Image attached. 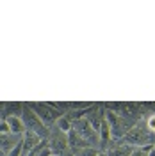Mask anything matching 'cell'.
<instances>
[{
  "instance_id": "obj_1",
  "label": "cell",
  "mask_w": 155,
  "mask_h": 156,
  "mask_svg": "<svg viewBox=\"0 0 155 156\" xmlns=\"http://www.w3.org/2000/svg\"><path fill=\"white\" fill-rule=\"evenodd\" d=\"M121 144L130 147H143V146H150L152 144V131L146 128V124H136L128 129L123 138Z\"/></svg>"
},
{
  "instance_id": "obj_2",
  "label": "cell",
  "mask_w": 155,
  "mask_h": 156,
  "mask_svg": "<svg viewBox=\"0 0 155 156\" xmlns=\"http://www.w3.org/2000/svg\"><path fill=\"white\" fill-rule=\"evenodd\" d=\"M20 117H21V121H23L27 131H32V133L39 135L41 138L48 136V128L43 124V121L36 115V112H34L29 105H23V108H21V115Z\"/></svg>"
},
{
  "instance_id": "obj_3",
  "label": "cell",
  "mask_w": 155,
  "mask_h": 156,
  "mask_svg": "<svg viewBox=\"0 0 155 156\" xmlns=\"http://www.w3.org/2000/svg\"><path fill=\"white\" fill-rule=\"evenodd\" d=\"M105 119L111 126V133H112V138H123V136L128 133V129L132 128V122L125 119L123 115H119L112 110H105Z\"/></svg>"
},
{
  "instance_id": "obj_4",
  "label": "cell",
  "mask_w": 155,
  "mask_h": 156,
  "mask_svg": "<svg viewBox=\"0 0 155 156\" xmlns=\"http://www.w3.org/2000/svg\"><path fill=\"white\" fill-rule=\"evenodd\" d=\"M47 140H48V146H50V149H52V154L54 156L68 154V149H70L68 133L61 131L57 126H52V131L48 133Z\"/></svg>"
},
{
  "instance_id": "obj_5",
  "label": "cell",
  "mask_w": 155,
  "mask_h": 156,
  "mask_svg": "<svg viewBox=\"0 0 155 156\" xmlns=\"http://www.w3.org/2000/svg\"><path fill=\"white\" fill-rule=\"evenodd\" d=\"M29 107L36 112V115L43 121V124L48 128V126H55V122L59 121V117L64 115L57 112L54 107H50V103H29Z\"/></svg>"
},
{
  "instance_id": "obj_6",
  "label": "cell",
  "mask_w": 155,
  "mask_h": 156,
  "mask_svg": "<svg viewBox=\"0 0 155 156\" xmlns=\"http://www.w3.org/2000/svg\"><path fill=\"white\" fill-rule=\"evenodd\" d=\"M73 131H77L78 135L82 136L91 147H95V144L100 142L98 133L93 129V126L89 124V121H87L86 117H80V119H77V121H73Z\"/></svg>"
},
{
  "instance_id": "obj_7",
  "label": "cell",
  "mask_w": 155,
  "mask_h": 156,
  "mask_svg": "<svg viewBox=\"0 0 155 156\" xmlns=\"http://www.w3.org/2000/svg\"><path fill=\"white\" fill-rule=\"evenodd\" d=\"M41 136L32 133V131H25V135L21 136V156H30L32 151L41 144Z\"/></svg>"
},
{
  "instance_id": "obj_8",
  "label": "cell",
  "mask_w": 155,
  "mask_h": 156,
  "mask_svg": "<svg viewBox=\"0 0 155 156\" xmlns=\"http://www.w3.org/2000/svg\"><path fill=\"white\" fill-rule=\"evenodd\" d=\"M4 121L7 122V126H9V129H11L13 135H20V136L25 135L27 129H25V124H23V121H21V117L20 115H7Z\"/></svg>"
},
{
  "instance_id": "obj_9",
  "label": "cell",
  "mask_w": 155,
  "mask_h": 156,
  "mask_svg": "<svg viewBox=\"0 0 155 156\" xmlns=\"http://www.w3.org/2000/svg\"><path fill=\"white\" fill-rule=\"evenodd\" d=\"M20 140H21V136L20 135H13V133H7V135H0V149L7 154L9 151H13L16 144H18Z\"/></svg>"
},
{
  "instance_id": "obj_10",
  "label": "cell",
  "mask_w": 155,
  "mask_h": 156,
  "mask_svg": "<svg viewBox=\"0 0 155 156\" xmlns=\"http://www.w3.org/2000/svg\"><path fill=\"white\" fill-rule=\"evenodd\" d=\"M132 149H134V147L125 146V144L114 146V147H111V149L107 151V156H130L132 154Z\"/></svg>"
},
{
  "instance_id": "obj_11",
  "label": "cell",
  "mask_w": 155,
  "mask_h": 156,
  "mask_svg": "<svg viewBox=\"0 0 155 156\" xmlns=\"http://www.w3.org/2000/svg\"><path fill=\"white\" fill-rule=\"evenodd\" d=\"M30 156H54V154H52V149H50V146H48V140H47V138H43V140H41V144L32 151V154H30Z\"/></svg>"
},
{
  "instance_id": "obj_12",
  "label": "cell",
  "mask_w": 155,
  "mask_h": 156,
  "mask_svg": "<svg viewBox=\"0 0 155 156\" xmlns=\"http://www.w3.org/2000/svg\"><path fill=\"white\" fill-rule=\"evenodd\" d=\"M55 126H57L61 131H64V133H70V131L73 129V121H71V119H70L66 114H64V115L59 117V121L55 122Z\"/></svg>"
},
{
  "instance_id": "obj_13",
  "label": "cell",
  "mask_w": 155,
  "mask_h": 156,
  "mask_svg": "<svg viewBox=\"0 0 155 156\" xmlns=\"http://www.w3.org/2000/svg\"><path fill=\"white\" fill-rule=\"evenodd\" d=\"M155 144H150V146H143V147H134L132 149V154L130 156H148V153L152 151V147Z\"/></svg>"
},
{
  "instance_id": "obj_14",
  "label": "cell",
  "mask_w": 155,
  "mask_h": 156,
  "mask_svg": "<svg viewBox=\"0 0 155 156\" xmlns=\"http://www.w3.org/2000/svg\"><path fill=\"white\" fill-rule=\"evenodd\" d=\"M98 154H100V151H98L96 147H86V149L75 153V156H98Z\"/></svg>"
},
{
  "instance_id": "obj_15",
  "label": "cell",
  "mask_w": 155,
  "mask_h": 156,
  "mask_svg": "<svg viewBox=\"0 0 155 156\" xmlns=\"http://www.w3.org/2000/svg\"><path fill=\"white\" fill-rule=\"evenodd\" d=\"M146 128H148L152 133H155V114H153V115H150L148 119H146Z\"/></svg>"
},
{
  "instance_id": "obj_16",
  "label": "cell",
  "mask_w": 155,
  "mask_h": 156,
  "mask_svg": "<svg viewBox=\"0 0 155 156\" xmlns=\"http://www.w3.org/2000/svg\"><path fill=\"white\" fill-rule=\"evenodd\" d=\"M148 156H155V146L152 147V151H150V153H148Z\"/></svg>"
},
{
  "instance_id": "obj_17",
  "label": "cell",
  "mask_w": 155,
  "mask_h": 156,
  "mask_svg": "<svg viewBox=\"0 0 155 156\" xmlns=\"http://www.w3.org/2000/svg\"><path fill=\"white\" fill-rule=\"evenodd\" d=\"M98 156H107V153H100V154H98Z\"/></svg>"
},
{
  "instance_id": "obj_18",
  "label": "cell",
  "mask_w": 155,
  "mask_h": 156,
  "mask_svg": "<svg viewBox=\"0 0 155 156\" xmlns=\"http://www.w3.org/2000/svg\"><path fill=\"white\" fill-rule=\"evenodd\" d=\"M0 156H6V154H4V151H2V149H0Z\"/></svg>"
},
{
  "instance_id": "obj_19",
  "label": "cell",
  "mask_w": 155,
  "mask_h": 156,
  "mask_svg": "<svg viewBox=\"0 0 155 156\" xmlns=\"http://www.w3.org/2000/svg\"><path fill=\"white\" fill-rule=\"evenodd\" d=\"M0 121H2V119H0Z\"/></svg>"
}]
</instances>
